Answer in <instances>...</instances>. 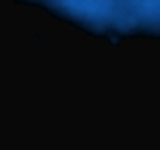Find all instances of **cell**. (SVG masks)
Listing matches in <instances>:
<instances>
[{
	"label": "cell",
	"mask_w": 160,
	"mask_h": 150,
	"mask_svg": "<svg viewBox=\"0 0 160 150\" xmlns=\"http://www.w3.org/2000/svg\"><path fill=\"white\" fill-rule=\"evenodd\" d=\"M31 2L44 4V6H48L50 11H56V13H60V11H62V4H65V0H31Z\"/></svg>",
	"instance_id": "obj_1"
}]
</instances>
